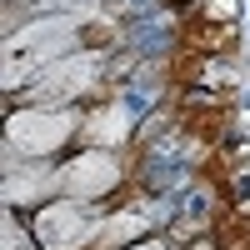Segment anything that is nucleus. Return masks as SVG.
<instances>
[{
  "label": "nucleus",
  "mask_w": 250,
  "mask_h": 250,
  "mask_svg": "<svg viewBox=\"0 0 250 250\" xmlns=\"http://www.w3.org/2000/svg\"><path fill=\"white\" fill-rule=\"evenodd\" d=\"M235 195H240V205H250V175H240V180H235Z\"/></svg>",
  "instance_id": "f257e3e1"
}]
</instances>
